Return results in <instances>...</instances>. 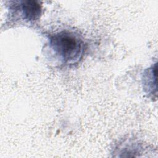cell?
<instances>
[{
    "label": "cell",
    "instance_id": "obj_1",
    "mask_svg": "<svg viewBox=\"0 0 158 158\" xmlns=\"http://www.w3.org/2000/svg\"><path fill=\"white\" fill-rule=\"evenodd\" d=\"M49 46L53 54L65 65L77 64L83 57L86 44L77 33L63 30L51 35Z\"/></svg>",
    "mask_w": 158,
    "mask_h": 158
},
{
    "label": "cell",
    "instance_id": "obj_2",
    "mask_svg": "<svg viewBox=\"0 0 158 158\" xmlns=\"http://www.w3.org/2000/svg\"><path fill=\"white\" fill-rule=\"evenodd\" d=\"M14 4L9 7V20H20L25 23L33 24L41 14V6L34 1H12Z\"/></svg>",
    "mask_w": 158,
    "mask_h": 158
}]
</instances>
